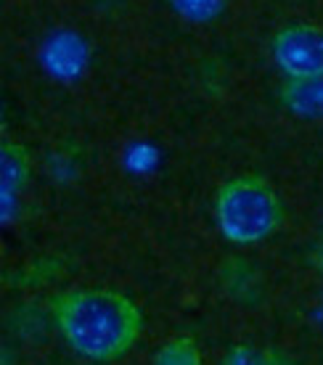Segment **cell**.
Returning <instances> with one entry per match:
<instances>
[{"mask_svg":"<svg viewBox=\"0 0 323 365\" xmlns=\"http://www.w3.org/2000/svg\"><path fill=\"white\" fill-rule=\"evenodd\" d=\"M215 217L225 241L252 247L281 228L284 204L262 175H239L220 185L215 196Z\"/></svg>","mask_w":323,"mask_h":365,"instance_id":"obj_2","label":"cell"},{"mask_svg":"<svg viewBox=\"0 0 323 365\" xmlns=\"http://www.w3.org/2000/svg\"><path fill=\"white\" fill-rule=\"evenodd\" d=\"M287 109L297 117H323V77L318 80H289L281 91Z\"/></svg>","mask_w":323,"mask_h":365,"instance_id":"obj_5","label":"cell"},{"mask_svg":"<svg viewBox=\"0 0 323 365\" xmlns=\"http://www.w3.org/2000/svg\"><path fill=\"white\" fill-rule=\"evenodd\" d=\"M255 273L247 262H241V257H233V259H228L225 262V267H222V283H225V289L231 292V297H236V299H257V292H255V286L257 283L252 281H244V275L250 278V275Z\"/></svg>","mask_w":323,"mask_h":365,"instance_id":"obj_8","label":"cell"},{"mask_svg":"<svg viewBox=\"0 0 323 365\" xmlns=\"http://www.w3.org/2000/svg\"><path fill=\"white\" fill-rule=\"evenodd\" d=\"M315 265L323 270V241L318 244V249H315Z\"/></svg>","mask_w":323,"mask_h":365,"instance_id":"obj_9","label":"cell"},{"mask_svg":"<svg viewBox=\"0 0 323 365\" xmlns=\"http://www.w3.org/2000/svg\"><path fill=\"white\" fill-rule=\"evenodd\" d=\"M56 329L88 360H120L135 347L143 329L138 304L111 289H72L51 302Z\"/></svg>","mask_w":323,"mask_h":365,"instance_id":"obj_1","label":"cell"},{"mask_svg":"<svg viewBox=\"0 0 323 365\" xmlns=\"http://www.w3.org/2000/svg\"><path fill=\"white\" fill-rule=\"evenodd\" d=\"M151 365H202V352L191 336H173L157 349Z\"/></svg>","mask_w":323,"mask_h":365,"instance_id":"obj_7","label":"cell"},{"mask_svg":"<svg viewBox=\"0 0 323 365\" xmlns=\"http://www.w3.org/2000/svg\"><path fill=\"white\" fill-rule=\"evenodd\" d=\"M273 58L289 80L323 77V27L287 24L273 37Z\"/></svg>","mask_w":323,"mask_h":365,"instance_id":"obj_3","label":"cell"},{"mask_svg":"<svg viewBox=\"0 0 323 365\" xmlns=\"http://www.w3.org/2000/svg\"><path fill=\"white\" fill-rule=\"evenodd\" d=\"M220 365H302L299 360L289 357L287 352L268 347H252V344H233L225 355H222Z\"/></svg>","mask_w":323,"mask_h":365,"instance_id":"obj_6","label":"cell"},{"mask_svg":"<svg viewBox=\"0 0 323 365\" xmlns=\"http://www.w3.org/2000/svg\"><path fill=\"white\" fill-rule=\"evenodd\" d=\"M29 173H32V162H29L27 148L21 143H14V140H3V146H0V188H3V199H14L29 182Z\"/></svg>","mask_w":323,"mask_h":365,"instance_id":"obj_4","label":"cell"},{"mask_svg":"<svg viewBox=\"0 0 323 365\" xmlns=\"http://www.w3.org/2000/svg\"><path fill=\"white\" fill-rule=\"evenodd\" d=\"M318 315H321V323H323V297H321V304H318Z\"/></svg>","mask_w":323,"mask_h":365,"instance_id":"obj_10","label":"cell"}]
</instances>
